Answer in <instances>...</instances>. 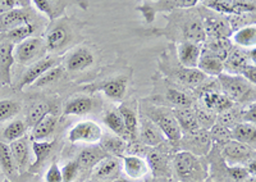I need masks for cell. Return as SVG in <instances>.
Returning <instances> with one entry per match:
<instances>
[{
	"label": "cell",
	"mask_w": 256,
	"mask_h": 182,
	"mask_svg": "<svg viewBox=\"0 0 256 182\" xmlns=\"http://www.w3.org/2000/svg\"><path fill=\"white\" fill-rule=\"evenodd\" d=\"M173 170L180 182H204L208 178V170L198 156L190 152L176 154Z\"/></svg>",
	"instance_id": "1"
},
{
	"label": "cell",
	"mask_w": 256,
	"mask_h": 182,
	"mask_svg": "<svg viewBox=\"0 0 256 182\" xmlns=\"http://www.w3.org/2000/svg\"><path fill=\"white\" fill-rule=\"evenodd\" d=\"M218 81L224 91V95L230 102H254L255 95V86L248 84L244 77L240 74H228L226 72L218 76Z\"/></svg>",
	"instance_id": "2"
},
{
	"label": "cell",
	"mask_w": 256,
	"mask_h": 182,
	"mask_svg": "<svg viewBox=\"0 0 256 182\" xmlns=\"http://www.w3.org/2000/svg\"><path fill=\"white\" fill-rule=\"evenodd\" d=\"M198 0H159V2H145L138 6L136 10L142 13L146 24H152L158 12H172L174 9H188L198 6Z\"/></svg>",
	"instance_id": "3"
},
{
	"label": "cell",
	"mask_w": 256,
	"mask_h": 182,
	"mask_svg": "<svg viewBox=\"0 0 256 182\" xmlns=\"http://www.w3.org/2000/svg\"><path fill=\"white\" fill-rule=\"evenodd\" d=\"M148 116H150L148 120L156 124L163 136H166L170 141V144L174 146L180 145V138H182V131H180L172 112H168L164 108H154V110Z\"/></svg>",
	"instance_id": "4"
},
{
	"label": "cell",
	"mask_w": 256,
	"mask_h": 182,
	"mask_svg": "<svg viewBox=\"0 0 256 182\" xmlns=\"http://www.w3.org/2000/svg\"><path fill=\"white\" fill-rule=\"evenodd\" d=\"M46 50L45 42L41 38H30L14 48V62L20 64H34L38 58H44Z\"/></svg>",
	"instance_id": "5"
},
{
	"label": "cell",
	"mask_w": 256,
	"mask_h": 182,
	"mask_svg": "<svg viewBox=\"0 0 256 182\" xmlns=\"http://www.w3.org/2000/svg\"><path fill=\"white\" fill-rule=\"evenodd\" d=\"M102 138V130L94 120H82L76 124L68 132V140L73 144L76 142H86V144H96L100 142Z\"/></svg>",
	"instance_id": "6"
},
{
	"label": "cell",
	"mask_w": 256,
	"mask_h": 182,
	"mask_svg": "<svg viewBox=\"0 0 256 182\" xmlns=\"http://www.w3.org/2000/svg\"><path fill=\"white\" fill-rule=\"evenodd\" d=\"M206 8L214 12L224 16H244L255 12V3L254 2H240V0H208L204 2Z\"/></svg>",
	"instance_id": "7"
},
{
	"label": "cell",
	"mask_w": 256,
	"mask_h": 182,
	"mask_svg": "<svg viewBox=\"0 0 256 182\" xmlns=\"http://www.w3.org/2000/svg\"><path fill=\"white\" fill-rule=\"evenodd\" d=\"M56 66H58V60L54 56H44V58L38 59V62L31 64L24 70L18 84L16 85V90H22V88H27V86L34 85L45 72H48V70H52Z\"/></svg>",
	"instance_id": "8"
},
{
	"label": "cell",
	"mask_w": 256,
	"mask_h": 182,
	"mask_svg": "<svg viewBox=\"0 0 256 182\" xmlns=\"http://www.w3.org/2000/svg\"><path fill=\"white\" fill-rule=\"evenodd\" d=\"M254 156H255L254 148L248 146V145L241 144L234 140H230L227 144H224L223 158L230 164V167L244 166L248 160L254 159Z\"/></svg>",
	"instance_id": "9"
},
{
	"label": "cell",
	"mask_w": 256,
	"mask_h": 182,
	"mask_svg": "<svg viewBox=\"0 0 256 182\" xmlns=\"http://www.w3.org/2000/svg\"><path fill=\"white\" fill-rule=\"evenodd\" d=\"M34 14L30 6L14 8L0 16V34H6L24 24H32Z\"/></svg>",
	"instance_id": "10"
},
{
	"label": "cell",
	"mask_w": 256,
	"mask_h": 182,
	"mask_svg": "<svg viewBox=\"0 0 256 182\" xmlns=\"http://www.w3.org/2000/svg\"><path fill=\"white\" fill-rule=\"evenodd\" d=\"M14 64V45L0 42V86L12 84V66Z\"/></svg>",
	"instance_id": "11"
},
{
	"label": "cell",
	"mask_w": 256,
	"mask_h": 182,
	"mask_svg": "<svg viewBox=\"0 0 256 182\" xmlns=\"http://www.w3.org/2000/svg\"><path fill=\"white\" fill-rule=\"evenodd\" d=\"M201 100H202V106L206 108L212 113H223L232 109L233 102H230L224 94H220L219 91L214 88H206L201 94Z\"/></svg>",
	"instance_id": "12"
},
{
	"label": "cell",
	"mask_w": 256,
	"mask_h": 182,
	"mask_svg": "<svg viewBox=\"0 0 256 182\" xmlns=\"http://www.w3.org/2000/svg\"><path fill=\"white\" fill-rule=\"evenodd\" d=\"M95 63V56L88 48L81 46L73 50L66 60V68L70 72H80L90 68Z\"/></svg>",
	"instance_id": "13"
},
{
	"label": "cell",
	"mask_w": 256,
	"mask_h": 182,
	"mask_svg": "<svg viewBox=\"0 0 256 182\" xmlns=\"http://www.w3.org/2000/svg\"><path fill=\"white\" fill-rule=\"evenodd\" d=\"M70 40V27L63 24H59L49 30L45 38V46L49 52H59L63 49Z\"/></svg>",
	"instance_id": "14"
},
{
	"label": "cell",
	"mask_w": 256,
	"mask_h": 182,
	"mask_svg": "<svg viewBox=\"0 0 256 182\" xmlns=\"http://www.w3.org/2000/svg\"><path fill=\"white\" fill-rule=\"evenodd\" d=\"M206 36H212L214 40H224L232 35V28L230 22L223 17H214V16H206L202 24Z\"/></svg>",
	"instance_id": "15"
},
{
	"label": "cell",
	"mask_w": 256,
	"mask_h": 182,
	"mask_svg": "<svg viewBox=\"0 0 256 182\" xmlns=\"http://www.w3.org/2000/svg\"><path fill=\"white\" fill-rule=\"evenodd\" d=\"M201 56V48L198 44L191 42H182L178 45V60L184 68H198Z\"/></svg>",
	"instance_id": "16"
},
{
	"label": "cell",
	"mask_w": 256,
	"mask_h": 182,
	"mask_svg": "<svg viewBox=\"0 0 256 182\" xmlns=\"http://www.w3.org/2000/svg\"><path fill=\"white\" fill-rule=\"evenodd\" d=\"M123 170L126 176L132 181L141 180L148 174V160L138 156H127L123 158Z\"/></svg>",
	"instance_id": "17"
},
{
	"label": "cell",
	"mask_w": 256,
	"mask_h": 182,
	"mask_svg": "<svg viewBox=\"0 0 256 182\" xmlns=\"http://www.w3.org/2000/svg\"><path fill=\"white\" fill-rule=\"evenodd\" d=\"M127 85H128V77L120 76V77H116V78L108 80V81H104V82L99 84V85L96 86V88L102 91V92H104L109 99L120 102V100H123V98L126 96V92H127Z\"/></svg>",
	"instance_id": "18"
},
{
	"label": "cell",
	"mask_w": 256,
	"mask_h": 182,
	"mask_svg": "<svg viewBox=\"0 0 256 182\" xmlns=\"http://www.w3.org/2000/svg\"><path fill=\"white\" fill-rule=\"evenodd\" d=\"M172 113L177 120L180 131L186 135H192L201 130L195 112L191 108H176Z\"/></svg>",
	"instance_id": "19"
},
{
	"label": "cell",
	"mask_w": 256,
	"mask_h": 182,
	"mask_svg": "<svg viewBox=\"0 0 256 182\" xmlns=\"http://www.w3.org/2000/svg\"><path fill=\"white\" fill-rule=\"evenodd\" d=\"M198 70L200 72L206 76H216L218 77L219 74H223L224 72V67H223V62H222L220 59L218 58L216 56L209 52V50H201V56L200 59H198Z\"/></svg>",
	"instance_id": "20"
},
{
	"label": "cell",
	"mask_w": 256,
	"mask_h": 182,
	"mask_svg": "<svg viewBox=\"0 0 256 182\" xmlns=\"http://www.w3.org/2000/svg\"><path fill=\"white\" fill-rule=\"evenodd\" d=\"M108 154L105 153L102 148H86L78 154L76 162L78 164L80 170H94L96 166L99 164L102 159L108 158Z\"/></svg>",
	"instance_id": "21"
},
{
	"label": "cell",
	"mask_w": 256,
	"mask_h": 182,
	"mask_svg": "<svg viewBox=\"0 0 256 182\" xmlns=\"http://www.w3.org/2000/svg\"><path fill=\"white\" fill-rule=\"evenodd\" d=\"M10 152H12L13 159H14L16 167L20 172H24L27 168H30V149L28 141L26 138H20L9 145Z\"/></svg>",
	"instance_id": "22"
},
{
	"label": "cell",
	"mask_w": 256,
	"mask_h": 182,
	"mask_svg": "<svg viewBox=\"0 0 256 182\" xmlns=\"http://www.w3.org/2000/svg\"><path fill=\"white\" fill-rule=\"evenodd\" d=\"M94 108V102L91 98L80 95L68 100L63 108V117L67 116H84L90 113Z\"/></svg>",
	"instance_id": "23"
},
{
	"label": "cell",
	"mask_w": 256,
	"mask_h": 182,
	"mask_svg": "<svg viewBox=\"0 0 256 182\" xmlns=\"http://www.w3.org/2000/svg\"><path fill=\"white\" fill-rule=\"evenodd\" d=\"M250 63L251 59L248 53H244L242 50H230L227 59L223 62V67L228 74H240L241 70Z\"/></svg>",
	"instance_id": "24"
},
{
	"label": "cell",
	"mask_w": 256,
	"mask_h": 182,
	"mask_svg": "<svg viewBox=\"0 0 256 182\" xmlns=\"http://www.w3.org/2000/svg\"><path fill=\"white\" fill-rule=\"evenodd\" d=\"M31 4L38 12L44 13L50 21L60 17L68 6L67 2H60V0H34Z\"/></svg>",
	"instance_id": "25"
},
{
	"label": "cell",
	"mask_w": 256,
	"mask_h": 182,
	"mask_svg": "<svg viewBox=\"0 0 256 182\" xmlns=\"http://www.w3.org/2000/svg\"><path fill=\"white\" fill-rule=\"evenodd\" d=\"M140 138L148 146H158L163 142L164 136L154 122L148 118H142L140 127Z\"/></svg>",
	"instance_id": "26"
},
{
	"label": "cell",
	"mask_w": 256,
	"mask_h": 182,
	"mask_svg": "<svg viewBox=\"0 0 256 182\" xmlns=\"http://www.w3.org/2000/svg\"><path fill=\"white\" fill-rule=\"evenodd\" d=\"M56 145V141H34L32 142V152L35 156V160L30 164V172H36L42 166L48 156L52 154V148Z\"/></svg>",
	"instance_id": "27"
},
{
	"label": "cell",
	"mask_w": 256,
	"mask_h": 182,
	"mask_svg": "<svg viewBox=\"0 0 256 182\" xmlns=\"http://www.w3.org/2000/svg\"><path fill=\"white\" fill-rule=\"evenodd\" d=\"M230 135H232V140L241 142V144L248 145L252 148L255 146V138H256V128L255 124H236L230 128Z\"/></svg>",
	"instance_id": "28"
},
{
	"label": "cell",
	"mask_w": 256,
	"mask_h": 182,
	"mask_svg": "<svg viewBox=\"0 0 256 182\" xmlns=\"http://www.w3.org/2000/svg\"><path fill=\"white\" fill-rule=\"evenodd\" d=\"M36 30H38V26L34 22L24 24V26L17 27L9 32L0 34V42H8L13 45H18L27 38H32V35L36 32Z\"/></svg>",
	"instance_id": "29"
},
{
	"label": "cell",
	"mask_w": 256,
	"mask_h": 182,
	"mask_svg": "<svg viewBox=\"0 0 256 182\" xmlns=\"http://www.w3.org/2000/svg\"><path fill=\"white\" fill-rule=\"evenodd\" d=\"M120 164L116 158H105L94 168L92 177L96 180H112L120 172Z\"/></svg>",
	"instance_id": "30"
},
{
	"label": "cell",
	"mask_w": 256,
	"mask_h": 182,
	"mask_svg": "<svg viewBox=\"0 0 256 182\" xmlns=\"http://www.w3.org/2000/svg\"><path fill=\"white\" fill-rule=\"evenodd\" d=\"M58 124V118L54 114L45 116L42 120L34 127L32 131V138L34 141H45L52 135V132L56 131V127Z\"/></svg>",
	"instance_id": "31"
},
{
	"label": "cell",
	"mask_w": 256,
	"mask_h": 182,
	"mask_svg": "<svg viewBox=\"0 0 256 182\" xmlns=\"http://www.w3.org/2000/svg\"><path fill=\"white\" fill-rule=\"evenodd\" d=\"M182 36H184V42H191L195 44H200L206 40V34H205L202 22L198 20H191L187 21L182 27Z\"/></svg>",
	"instance_id": "32"
},
{
	"label": "cell",
	"mask_w": 256,
	"mask_h": 182,
	"mask_svg": "<svg viewBox=\"0 0 256 182\" xmlns=\"http://www.w3.org/2000/svg\"><path fill=\"white\" fill-rule=\"evenodd\" d=\"M118 113L124 122L128 138L131 140H136L138 135V117H137L136 110L128 106H120L118 108Z\"/></svg>",
	"instance_id": "33"
},
{
	"label": "cell",
	"mask_w": 256,
	"mask_h": 182,
	"mask_svg": "<svg viewBox=\"0 0 256 182\" xmlns=\"http://www.w3.org/2000/svg\"><path fill=\"white\" fill-rule=\"evenodd\" d=\"M0 170L9 178L17 176V167L8 144L0 141Z\"/></svg>",
	"instance_id": "34"
},
{
	"label": "cell",
	"mask_w": 256,
	"mask_h": 182,
	"mask_svg": "<svg viewBox=\"0 0 256 182\" xmlns=\"http://www.w3.org/2000/svg\"><path fill=\"white\" fill-rule=\"evenodd\" d=\"M190 142H191V150H188L192 154H206L212 145V138L206 130L201 128L198 132L190 135Z\"/></svg>",
	"instance_id": "35"
},
{
	"label": "cell",
	"mask_w": 256,
	"mask_h": 182,
	"mask_svg": "<svg viewBox=\"0 0 256 182\" xmlns=\"http://www.w3.org/2000/svg\"><path fill=\"white\" fill-rule=\"evenodd\" d=\"M233 42L238 46L248 48V49H255L256 44V28L255 24H248L242 28H238L233 34Z\"/></svg>",
	"instance_id": "36"
},
{
	"label": "cell",
	"mask_w": 256,
	"mask_h": 182,
	"mask_svg": "<svg viewBox=\"0 0 256 182\" xmlns=\"http://www.w3.org/2000/svg\"><path fill=\"white\" fill-rule=\"evenodd\" d=\"M176 78L182 82L184 85L188 86V88H196L200 84H202L206 78L202 72L198 70V68H194V70H190V68H180L178 70L177 74H176Z\"/></svg>",
	"instance_id": "37"
},
{
	"label": "cell",
	"mask_w": 256,
	"mask_h": 182,
	"mask_svg": "<svg viewBox=\"0 0 256 182\" xmlns=\"http://www.w3.org/2000/svg\"><path fill=\"white\" fill-rule=\"evenodd\" d=\"M148 168L152 170L155 176H169V163L164 154L159 152H152L148 156Z\"/></svg>",
	"instance_id": "38"
},
{
	"label": "cell",
	"mask_w": 256,
	"mask_h": 182,
	"mask_svg": "<svg viewBox=\"0 0 256 182\" xmlns=\"http://www.w3.org/2000/svg\"><path fill=\"white\" fill-rule=\"evenodd\" d=\"M100 148L105 153L112 154L113 156H122L127 152L128 144L127 141L122 138L114 136V138H106L105 140H100Z\"/></svg>",
	"instance_id": "39"
},
{
	"label": "cell",
	"mask_w": 256,
	"mask_h": 182,
	"mask_svg": "<svg viewBox=\"0 0 256 182\" xmlns=\"http://www.w3.org/2000/svg\"><path fill=\"white\" fill-rule=\"evenodd\" d=\"M104 124H106V127H109V130H112V132L116 134L118 138H122L124 140H127L128 134L127 130H126L124 122H123L122 117L116 110H109L106 114L104 116Z\"/></svg>",
	"instance_id": "40"
},
{
	"label": "cell",
	"mask_w": 256,
	"mask_h": 182,
	"mask_svg": "<svg viewBox=\"0 0 256 182\" xmlns=\"http://www.w3.org/2000/svg\"><path fill=\"white\" fill-rule=\"evenodd\" d=\"M27 128H28V126H27L26 122H24L22 120H12V122L4 128V140L9 141V142H13V141L16 140L24 138V136L26 135L27 132Z\"/></svg>",
	"instance_id": "41"
},
{
	"label": "cell",
	"mask_w": 256,
	"mask_h": 182,
	"mask_svg": "<svg viewBox=\"0 0 256 182\" xmlns=\"http://www.w3.org/2000/svg\"><path fill=\"white\" fill-rule=\"evenodd\" d=\"M52 106L48 103H36L32 106H30L27 112V126L35 127L45 116L50 114Z\"/></svg>",
	"instance_id": "42"
},
{
	"label": "cell",
	"mask_w": 256,
	"mask_h": 182,
	"mask_svg": "<svg viewBox=\"0 0 256 182\" xmlns=\"http://www.w3.org/2000/svg\"><path fill=\"white\" fill-rule=\"evenodd\" d=\"M22 106L20 102L13 99L0 100V124L14 118L20 112Z\"/></svg>",
	"instance_id": "43"
},
{
	"label": "cell",
	"mask_w": 256,
	"mask_h": 182,
	"mask_svg": "<svg viewBox=\"0 0 256 182\" xmlns=\"http://www.w3.org/2000/svg\"><path fill=\"white\" fill-rule=\"evenodd\" d=\"M166 96V100L170 102L177 108H190L192 106L191 96L184 92V91L177 90V88H168Z\"/></svg>",
	"instance_id": "44"
},
{
	"label": "cell",
	"mask_w": 256,
	"mask_h": 182,
	"mask_svg": "<svg viewBox=\"0 0 256 182\" xmlns=\"http://www.w3.org/2000/svg\"><path fill=\"white\" fill-rule=\"evenodd\" d=\"M206 50L212 52L214 56H216L220 59L222 62H224L227 59L228 54L230 53V50H232V44L228 42V38H224V40H212L208 45Z\"/></svg>",
	"instance_id": "45"
},
{
	"label": "cell",
	"mask_w": 256,
	"mask_h": 182,
	"mask_svg": "<svg viewBox=\"0 0 256 182\" xmlns=\"http://www.w3.org/2000/svg\"><path fill=\"white\" fill-rule=\"evenodd\" d=\"M62 74H63V68H62L60 66H56V67H52V70H49L48 72H45L34 85H35L36 88H44V86L52 85V84L56 82V81L60 78Z\"/></svg>",
	"instance_id": "46"
},
{
	"label": "cell",
	"mask_w": 256,
	"mask_h": 182,
	"mask_svg": "<svg viewBox=\"0 0 256 182\" xmlns=\"http://www.w3.org/2000/svg\"><path fill=\"white\" fill-rule=\"evenodd\" d=\"M194 112H195L196 118H198L200 128L202 127V130H206L208 131V130L212 128L216 124V116H214V113L209 112L204 106H200V108H198Z\"/></svg>",
	"instance_id": "47"
},
{
	"label": "cell",
	"mask_w": 256,
	"mask_h": 182,
	"mask_svg": "<svg viewBox=\"0 0 256 182\" xmlns=\"http://www.w3.org/2000/svg\"><path fill=\"white\" fill-rule=\"evenodd\" d=\"M210 138L218 141V142H224L227 144L228 141L232 140V135H230V130L227 127L220 126V124H214L210 128Z\"/></svg>",
	"instance_id": "48"
},
{
	"label": "cell",
	"mask_w": 256,
	"mask_h": 182,
	"mask_svg": "<svg viewBox=\"0 0 256 182\" xmlns=\"http://www.w3.org/2000/svg\"><path fill=\"white\" fill-rule=\"evenodd\" d=\"M60 172L63 182H73L77 178V176H78L80 167L76 160H70L68 163H66L63 166V168H60Z\"/></svg>",
	"instance_id": "49"
},
{
	"label": "cell",
	"mask_w": 256,
	"mask_h": 182,
	"mask_svg": "<svg viewBox=\"0 0 256 182\" xmlns=\"http://www.w3.org/2000/svg\"><path fill=\"white\" fill-rule=\"evenodd\" d=\"M228 174H230V178L234 182H244V180H248L250 177V174H248V170L244 166H232V167H228Z\"/></svg>",
	"instance_id": "50"
},
{
	"label": "cell",
	"mask_w": 256,
	"mask_h": 182,
	"mask_svg": "<svg viewBox=\"0 0 256 182\" xmlns=\"http://www.w3.org/2000/svg\"><path fill=\"white\" fill-rule=\"evenodd\" d=\"M45 182H63L60 168L56 162H52L50 167L48 168L46 174H45Z\"/></svg>",
	"instance_id": "51"
},
{
	"label": "cell",
	"mask_w": 256,
	"mask_h": 182,
	"mask_svg": "<svg viewBox=\"0 0 256 182\" xmlns=\"http://www.w3.org/2000/svg\"><path fill=\"white\" fill-rule=\"evenodd\" d=\"M218 120L220 126H224L227 127V128H232L234 124H236V120H237V117L236 114L232 112V109H230V110H227V112H223L219 114L218 117Z\"/></svg>",
	"instance_id": "52"
},
{
	"label": "cell",
	"mask_w": 256,
	"mask_h": 182,
	"mask_svg": "<svg viewBox=\"0 0 256 182\" xmlns=\"http://www.w3.org/2000/svg\"><path fill=\"white\" fill-rule=\"evenodd\" d=\"M240 76L244 77V78L246 80L248 84H251L252 86H255V82H256V67H255V64L250 63V64L246 66V67H244V70H241Z\"/></svg>",
	"instance_id": "53"
},
{
	"label": "cell",
	"mask_w": 256,
	"mask_h": 182,
	"mask_svg": "<svg viewBox=\"0 0 256 182\" xmlns=\"http://www.w3.org/2000/svg\"><path fill=\"white\" fill-rule=\"evenodd\" d=\"M241 120L244 124H255V102L248 104L246 109H244L241 112Z\"/></svg>",
	"instance_id": "54"
},
{
	"label": "cell",
	"mask_w": 256,
	"mask_h": 182,
	"mask_svg": "<svg viewBox=\"0 0 256 182\" xmlns=\"http://www.w3.org/2000/svg\"><path fill=\"white\" fill-rule=\"evenodd\" d=\"M18 6V0H0V16Z\"/></svg>",
	"instance_id": "55"
},
{
	"label": "cell",
	"mask_w": 256,
	"mask_h": 182,
	"mask_svg": "<svg viewBox=\"0 0 256 182\" xmlns=\"http://www.w3.org/2000/svg\"><path fill=\"white\" fill-rule=\"evenodd\" d=\"M244 182H255V176H250L248 180H244Z\"/></svg>",
	"instance_id": "56"
},
{
	"label": "cell",
	"mask_w": 256,
	"mask_h": 182,
	"mask_svg": "<svg viewBox=\"0 0 256 182\" xmlns=\"http://www.w3.org/2000/svg\"><path fill=\"white\" fill-rule=\"evenodd\" d=\"M116 182H134V181H128V180H118Z\"/></svg>",
	"instance_id": "57"
}]
</instances>
